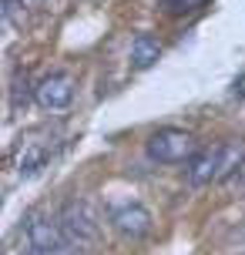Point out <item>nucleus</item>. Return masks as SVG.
Returning <instances> with one entry per match:
<instances>
[{
	"mask_svg": "<svg viewBox=\"0 0 245 255\" xmlns=\"http://www.w3.org/2000/svg\"><path fill=\"white\" fill-rule=\"evenodd\" d=\"M30 98H37V88H30L27 71H17L13 81H10V104L17 108V111H24L27 104H30Z\"/></svg>",
	"mask_w": 245,
	"mask_h": 255,
	"instance_id": "9",
	"label": "nucleus"
},
{
	"mask_svg": "<svg viewBox=\"0 0 245 255\" xmlns=\"http://www.w3.org/2000/svg\"><path fill=\"white\" fill-rule=\"evenodd\" d=\"M158 57H161V44H158V37H151V34H138V37L131 40V67L148 71Z\"/></svg>",
	"mask_w": 245,
	"mask_h": 255,
	"instance_id": "8",
	"label": "nucleus"
},
{
	"mask_svg": "<svg viewBox=\"0 0 245 255\" xmlns=\"http://www.w3.org/2000/svg\"><path fill=\"white\" fill-rule=\"evenodd\" d=\"M205 0H161V7H165L168 13H192L198 10Z\"/></svg>",
	"mask_w": 245,
	"mask_h": 255,
	"instance_id": "10",
	"label": "nucleus"
},
{
	"mask_svg": "<svg viewBox=\"0 0 245 255\" xmlns=\"http://www.w3.org/2000/svg\"><path fill=\"white\" fill-rule=\"evenodd\" d=\"M148 154L161 161V165H178V161H192L198 154V144L188 131H178V128H161L148 138Z\"/></svg>",
	"mask_w": 245,
	"mask_h": 255,
	"instance_id": "3",
	"label": "nucleus"
},
{
	"mask_svg": "<svg viewBox=\"0 0 245 255\" xmlns=\"http://www.w3.org/2000/svg\"><path fill=\"white\" fill-rule=\"evenodd\" d=\"M61 232H64L67 245H78V249H88L101 239V218L94 212V205L84 202V198H71V202L61 208Z\"/></svg>",
	"mask_w": 245,
	"mask_h": 255,
	"instance_id": "2",
	"label": "nucleus"
},
{
	"mask_svg": "<svg viewBox=\"0 0 245 255\" xmlns=\"http://www.w3.org/2000/svg\"><path fill=\"white\" fill-rule=\"evenodd\" d=\"M17 17V0H3V20H13Z\"/></svg>",
	"mask_w": 245,
	"mask_h": 255,
	"instance_id": "14",
	"label": "nucleus"
},
{
	"mask_svg": "<svg viewBox=\"0 0 245 255\" xmlns=\"http://www.w3.org/2000/svg\"><path fill=\"white\" fill-rule=\"evenodd\" d=\"M229 191H232V195H245V161L232 171V178H229Z\"/></svg>",
	"mask_w": 245,
	"mask_h": 255,
	"instance_id": "11",
	"label": "nucleus"
},
{
	"mask_svg": "<svg viewBox=\"0 0 245 255\" xmlns=\"http://www.w3.org/2000/svg\"><path fill=\"white\" fill-rule=\"evenodd\" d=\"M74 101V81L67 74H47L37 84V104L47 111H61Z\"/></svg>",
	"mask_w": 245,
	"mask_h": 255,
	"instance_id": "6",
	"label": "nucleus"
},
{
	"mask_svg": "<svg viewBox=\"0 0 245 255\" xmlns=\"http://www.w3.org/2000/svg\"><path fill=\"white\" fill-rule=\"evenodd\" d=\"M225 242H232V245H245V222H239L229 235H225Z\"/></svg>",
	"mask_w": 245,
	"mask_h": 255,
	"instance_id": "12",
	"label": "nucleus"
},
{
	"mask_svg": "<svg viewBox=\"0 0 245 255\" xmlns=\"http://www.w3.org/2000/svg\"><path fill=\"white\" fill-rule=\"evenodd\" d=\"M24 235H27V242H30V249H54V252L67 249L61 222H54V218L44 215V212H30V215L24 218Z\"/></svg>",
	"mask_w": 245,
	"mask_h": 255,
	"instance_id": "4",
	"label": "nucleus"
},
{
	"mask_svg": "<svg viewBox=\"0 0 245 255\" xmlns=\"http://www.w3.org/2000/svg\"><path fill=\"white\" fill-rule=\"evenodd\" d=\"M232 98H239V101L245 98V74L235 77V84H232Z\"/></svg>",
	"mask_w": 245,
	"mask_h": 255,
	"instance_id": "13",
	"label": "nucleus"
},
{
	"mask_svg": "<svg viewBox=\"0 0 245 255\" xmlns=\"http://www.w3.org/2000/svg\"><path fill=\"white\" fill-rule=\"evenodd\" d=\"M245 161V144H219V148H208V151H198L188 161V185L192 188H205L212 181H229L232 171Z\"/></svg>",
	"mask_w": 245,
	"mask_h": 255,
	"instance_id": "1",
	"label": "nucleus"
},
{
	"mask_svg": "<svg viewBox=\"0 0 245 255\" xmlns=\"http://www.w3.org/2000/svg\"><path fill=\"white\" fill-rule=\"evenodd\" d=\"M24 255H67L64 249H61V252H54V249H27Z\"/></svg>",
	"mask_w": 245,
	"mask_h": 255,
	"instance_id": "15",
	"label": "nucleus"
},
{
	"mask_svg": "<svg viewBox=\"0 0 245 255\" xmlns=\"http://www.w3.org/2000/svg\"><path fill=\"white\" fill-rule=\"evenodd\" d=\"M111 225H115L118 235L138 242V239H144V235L151 232V212L138 202H128V205H121V208L111 212Z\"/></svg>",
	"mask_w": 245,
	"mask_h": 255,
	"instance_id": "5",
	"label": "nucleus"
},
{
	"mask_svg": "<svg viewBox=\"0 0 245 255\" xmlns=\"http://www.w3.org/2000/svg\"><path fill=\"white\" fill-rule=\"evenodd\" d=\"M13 158H17V175H20V178H34V175H40V171L47 168L51 148L37 138H24L17 144V154H13Z\"/></svg>",
	"mask_w": 245,
	"mask_h": 255,
	"instance_id": "7",
	"label": "nucleus"
}]
</instances>
